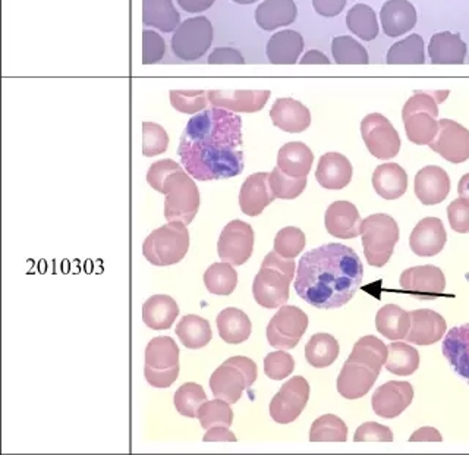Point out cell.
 I'll return each mask as SVG.
<instances>
[{
	"instance_id": "1f68e13d",
	"label": "cell",
	"mask_w": 469,
	"mask_h": 455,
	"mask_svg": "<svg viewBox=\"0 0 469 455\" xmlns=\"http://www.w3.org/2000/svg\"><path fill=\"white\" fill-rule=\"evenodd\" d=\"M302 51L304 39L292 30L277 33L267 43V58L273 65H293Z\"/></svg>"
},
{
	"instance_id": "7dc6e473",
	"label": "cell",
	"mask_w": 469,
	"mask_h": 455,
	"mask_svg": "<svg viewBox=\"0 0 469 455\" xmlns=\"http://www.w3.org/2000/svg\"><path fill=\"white\" fill-rule=\"evenodd\" d=\"M196 419L205 429L215 428V426L231 428L234 423V411L229 402L222 398H215L213 402H206L201 405Z\"/></svg>"
},
{
	"instance_id": "4fadbf2b",
	"label": "cell",
	"mask_w": 469,
	"mask_h": 455,
	"mask_svg": "<svg viewBox=\"0 0 469 455\" xmlns=\"http://www.w3.org/2000/svg\"><path fill=\"white\" fill-rule=\"evenodd\" d=\"M254 250V231L243 220H232L220 234L217 253L224 262L234 266H243L250 260Z\"/></svg>"
},
{
	"instance_id": "74e56055",
	"label": "cell",
	"mask_w": 469,
	"mask_h": 455,
	"mask_svg": "<svg viewBox=\"0 0 469 455\" xmlns=\"http://www.w3.org/2000/svg\"><path fill=\"white\" fill-rule=\"evenodd\" d=\"M177 335L185 347L189 350H200L212 341V326L203 317L187 315L177 324Z\"/></svg>"
},
{
	"instance_id": "4316f807",
	"label": "cell",
	"mask_w": 469,
	"mask_h": 455,
	"mask_svg": "<svg viewBox=\"0 0 469 455\" xmlns=\"http://www.w3.org/2000/svg\"><path fill=\"white\" fill-rule=\"evenodd\" d=\"M443 354L454 371L469 383V324L447 332L443 341Z\"/></svg>"
},
{
	"instance_id": "2e32d148",
	"label": "cell",
	"mask_w": 469,
	"mask_h": 455,
	"mask_svg": "<svg viewBox=\"0 0 469 455\" xmlns=\"http://www.w3.org/2000/svg\"><path fill=\"white\" fill-rule=\"evenodd\" d=\"M414 400V388L409 382H390L381 385L374 392L373 404L374 413L383 419H395L408 409Z\"/></svg>"
},
{
	"instance_id": "5b68a950",
	"label": "cell",
	"mask_w": 469,
	"mask_h": 455,
	"mask_svg": "<svg viewBox=\"0 0 469 455\" xmlns=\"http://www.w3.org/2000/svg\"><path fill=\"white\" fill-rule=\"evenodd\" d=\"M165 194V218L169 222L189 225L200 208V191L191 175L182 168L170 172L156 189Z\"/></svg>"
},
{
	"instance_id": "03108f58",
	"label": "cell",
	"mask_w": 469,
	"mask_h": 455,
	"mask_svg": "<svg viewBox=\"0 0 469 455\" xmlns=\"http://www.w3.org/2000/svg\"><path fill=\"white\" fill-rule=\"evenodd\" d=\"M458 193L462 198L469 201V174L464 175L459 181Z\"/></svg>"
},
{
	"instance_id": "484cf974",
	"label": "cell",
	"mask_w": 469,
	"mask_h": 455,
	"mask_svg": "<svg viewBox=\"0 0 469 455\" xmlns=\"http://www.w3.org/2000/svg\"><path fill=\"white\" fill-rule=\"evenodd\" d=\"M181 350L170 336H158L146 348L144 372H179Z\"/></svg>"
},
{
	"instance_id": "7402d4cb",
	"label": "cell",
	"mask_w": 469,
	"mask_h": 455,
	"mask_svg": "<svg viewBox=\"0 0 469 455\" xmlns=\"http://www.w3.org/2000/svg\"><path fill=\"white\" fill-rule=\"evenodd\" d=\"M326 229L330 236L340 239L357 238L361 234V217L349 201H335L327 208Z\"/></svg>"
},
{
	"instance_id": "b9f144b4",
	"label": "cell",
	"mask_w": 469,
	"mask_h": 455,
	"mask_svg": "<svg viewBox=\"0 0 469 455\" xmlns=\"http://www.w3.org/2000/svg\"><path fill=\"white\" fill-rule=\"evenodd\" d=\"M424 63V40L418 34L395 43L388 53V65H423Z\"/></svg>"
},
{
	"instance_id": "e7e4bbea",
	"label": "cell",
	"mask_w": 469,
	"mask_h": 455,
	"mask_svg": "<svg viewBox=\"0 0 469 455\" xmlns=\"http://www.w3.org/2000/svg\"><path fill=\"white\" fill-rule=\"evenodd\" d=\"M302 65H329L330 61L326 54L319 51H310L304 54V58L301 59Z\"/></svg>"
},
{
	"instance_id": "ee69618b",
	"label": "cell",
	"mask_w": 469,
	"mask_h": 455,
	"mask_svg": "<svg viewBox=\"0 0 469 455\" xmlns=\"http://www.w3.org/2000/svg\"><path fill=\"white\" fill-rule=\"evenodd\" d=\"M348 28L359 39L371 42L378 34V24L376 12L368 5L358 4L350 8L347 15Z\"/></svg>"
},
{
	"instance_id": "277c9868",
	"label": "cell",
	"mask_w": 469,
	"mask_h": 455,
	"mask_svg": "<svg viewBox=\"0 0 469 455\" xmlns=\"http://www.w3.org/2000/svg\"><path fill=\"white\" fill-rule=\"evenodd\" d=\"M449 96V90L445 92H416V94L405 103L402 118L405 131L409 141L418 146L430 144L439 131V108Z\"/></svg>"
},
{
	"instance_id": "ffe728a7",
	"label": "cell",
	"mask_w": 469,
	"mask_h": 455,
	"mask_svg": "<svg viewBox=\"0 0 469 455\" xmlns=\"http://www.w3.org/2000/svg\"><path fill=\"white\" fill-rule=\"evenodd\" d=\"M411 313V328L405 340L416 345H431L439 343L446 334L445 317L435 310L419 309Z\"/></svg>"
},
{
	"instance_id": "6f0895ef",
	"label": "cell",
	"mask_w": 469,
	"mask_h": 455,
	"mask_svg": "<svg viewBox=\"0 0 469 455\" xmlns=\"http://www.w3.org/2000/svg\"><path fill=\"white\" fill-rule=\"evenodd\" d=\"M166 53L165 40L156 32H143V63L153 65L162 61Z\"/></svg>"
},
{
	"instance_id": "30bf717a",
	"label": "cell",
	"mask_w": 469,
	"mask_h": 455,
	"mask_svg": "<svg viewBox=\"0 0 469 455\" xmlns=\"http://www.w3.org/2000/svg\"><path fill=\"white\" fill-rule=\"evenodd\" d=\"M308 328L307 313L295 305H282L267 326V341L273 348L292 350Z\"/></svg>"
},
{
	"instance_id": "d6986e66",
	"label": "cell",
	"mask_w": 469,
	"mask_h": 455,
	"mask_svg": "<svg viewBox=\"0 0 469 455\" xmlns=\"http://www.w3.org/2000/svg\"><path fill=\"white\" fill-rule=\"evenodd\" d=\"M378 372L361 363L349 362L343 364L342 371L339 373L338 391L347 400H358L371 391L378 381Z\"/></svg>"
},
{
	"instance_id": "9c48e42d",
	"label": "cell",
	"mask_w": 469,
	"mask_h": 455,
	"mask_svg": "<svg viewBox=\"0 0 469 455\" xmlns=\"http://www.w3.org/2000/svg\"><path fill=\"white\" fill-rule=\"evenodd\" d=\"M213 25L206 16L189 18L177 28L172 37V51L177 58L191 63L200 59L210 49Z\"/></svg>"
},
{
	"instance_id": "8d00e7d4",
	"label": "cell",
	"mask_w": 469,
	"mask_h": 455,
	"mask_svg": "<svg viewBox=\"0 0 469 455\" xmlns=\"http://www.w3.org/2000/svg\"><path fill=\"white\" fill-rule=\"evenodd\" d=\"M215 322H217L220 338L225 343L234 344V345L245 343L253 331L250 317L246 316V313L243 310L234 309V307L220 312Z\"/></svg>"
},
{
	"instance_id": "9a60e30c",
	"label": "cell",
	"mask_w": 469,
	"mask_h": 455,
	"mask_svg": "<svg viewBox=\"0 0 469 455\" xmlns=\"http://www.w3.org/2000/svg\"><path fill=\"white\" fill-rule=\"evenodd\" d=\"M402 290L418 300H435L445 293L446 278L437 266H416L400 275Z\"/></svg>"
},
{
	"instance_id": "ab89813d",
	"label": "cell",
	"mask_w": 469,
	"mask_h": 455,
	"mask_svg": "<svg viewBox=\"0 0 469 455\" xmlns=\"http://www.w3.org/2000/svg\"><path fill=\"white\" fill-rule=\"evenodd\" d=\"M339 357V343L329 334H316L305 345V359L316 369L329 367Z\"/></svg>"
},
{
	"instance_id": "f546056e",
	"label": "cell",
	"mask_w": 469,
	"mask_h": 455,
	"mask_svg": "<svg viewBox=\"0 0 469 455\" xmlns=\"http://www.w3.org/2000/svg\"><path fill=\"white\" fill-rule=\"evenodd\" d=\"M373 187L386 200H397L408 189V175L397 163H385L374 170Z\"/></svg>"
},
{
	"instance_id": "4dcf8cb0",
	"label": "cell",
	"mask_w": 469,
	"mask_h": 455,
	"mask_svg": "<svg viewBox=\"0 0 469 455\" xmlns=\"http://www.w3.org/2000/svg\"><path fill=\"white\" fill-rule=\"evenodd\" d=\"M296 15L298 8L293 0H265L255 11V21L265 32H273L292 24Z\"/></svg>"
},
{
	"instance_id": "11a10c76",
	"label": "cell",
	"mask_w": 469,
	"mask_h": 455,
	"mask_svg": "<svg viewBox=\"0 0 469 455\" xmlns=\"http://www.w3.org/2000/svg\"><path fill=\"white\" fill-rule=\"evenodd\" d=\"M355 442H392L393 433L388 426L367 421L357 429L354 436Z\"/></svg>"
},
{
	"instance_id": "7c38bea8",
	"label": "cell",
	"mask_w": 469,
	"mask_h": 455,
	"mask_svg": "<svg viewBox=\"0 0 469 455\" xmlns=\"http://www.w3.org/2000/svg\"><path fill=\"white\" fill-rule=\"evenodd\" d=\"M310 400V385L302 376H293L283 383L281 391L270 402V416L276 423L288 424L295 421L304 411Z\"/></svg>"
},
{
	"instance_id": "bcb514c9",
	"label": "cell",
	"mask_w": 469,
	"mask_h": 455,
	"mask_svg": "<svg viewBox=\"0 0 469 455\" xmlns=\"http://www.w3.org/2000/svg\"><path fill=\"white\" fill-rule=\"evenodd\" d=\"M331 53L338 65H367L369 63L366 47L348 35H340L333 39Z\"/></svg>"
},
{
	"instance_id": "9f6ffc18",
	"label": "cell",
	"mask_w": 469,
	"mask_h": 455,
	"mask_svg": "<svg viewBox=\"0 0 469 455\" xmlns=\"http://www.w3.org/2000/svg\"><path fill=\"white\" fill-rule=\"evenodd\" d=\"M447 218L454 231L459 234L469 232V201L466 198H456L447 208Z\"/></svg>"
},
{
	"instance_id": "e575fe53",
	"label": "cell",
	"mask_w": 469,
	"mask_h": 455,
	"mask_svg": "<svg viewBox=\"0 0 469 455\" xmlns=\"http://www.w3.org/2000/svg\"><path fill=\"white\" fill-rule=\"evenodd\" d=\"M143 23L147 27L170 33L177 30L181 15L172 0H143Z\"/></svg>"
},
{
	"instance_id": "d6a6232c",
	"label": "cell",
	"mask_w": 469,
	"mask_h": 455,
	"mask_svg": "<svg viewBox=\"0 0 469 455\" xmlns=\"http://www.w3.org/2000/svg\"><path fill=\"white\" fill-rule=\"evenodd\" d=\"M179 315V307L177 301L169 295H153L144 303L143 321L144 324L154 331L172 328Z\"/></svg>"
},
{
	"instance_id": "8992f818",
	"label": "cell",
	"mask_w": 469,
	"mask_h": 455,
	"mask_svg": "<svg viewBox=\"0 0 469 455\" xmlns=\"http://www.w3.org/2000/svg\"><path fill=\"white\" fill-rule=\"evenodd\" d=\"M189 248V232L182 222H169L147 237L143 255L153 266H172L184 259Z\"/></svg>"
},
{
	"instance_id": "f6af8a7d",
	"label": "cell",
	"mask_w": 469,
	"mask_h": 455,
	"mask_svg": "<svg viewBox=\"0 0 469 455\" xmlns=\"http://www.w3.org/2000/svg\"><path fill=\"white\" fill-rule=\"evenodd\" d=\"M348 426L335 414H324L312 423L310 431L311 442H347Z\"/></svg>"
},
{
	"instance_id": "d4e9b609",
	"label": "cell",
	"mask_w": 469,
	"mask_h": 455,
	"mask_svg": "<svg viewBox=\"0 0 469 455\" xmlns=\"http://www.w3.org/2000/svg\"><path fill=\"white\" fill-rule=\"evenodd\" d=\"M270 118L282 131L302 132L311 125V113L301 102L293 99H277L270 111Z\"/></svg>"
},
{
	"instance_id": "8fae6325",
	"label": "cell",
	"mask_w": 469,
	"mask_h": 455,
	"mask_svg": "<svg viewBox=\"0 0 469 455\" xmlns=\"http://www.w3.org/2000/svg\"><path fill=\"white\" fill-rule=\"evenodd\" d=\"M361 134L367 149L374 158L388 160L399 153V134L390 121L380 113H371L362 120Z\"/></svg>"
},
{
	"instance_id": "60d3db41",
	"label": "cell",
	"mask_w": 469,
	"mask_h": 455,
	"mask_svg": "<svg viewBox=\"0 0 469 455\" xmlns=\"http://www.w3.org/2000/svg\"><path fill=\"white\" fill-rule=\"evenodd\" d=\"M386 369L397 376H409L416 373L419 367V353L408 344L392 343L388 345Z\"/></svg>"
},
{
	"instance_id": "83f0119b",
	"label": "cell",
	"mask_w": 469,
	"mask_h": 455,
	"mask_svg": "<svg viewBox=\"0 0 469 455\" xmlns=\"http://www.w3.org/2000/svg\"><path fill=\"white\" fill-rule=\"evenodd\" d=\"M316 178L324 189H345L352 179V165L340 153H326L320 159Z\"/></svg>"
},
{
	"instance_id": "816d5d0a",
	"label": "cell",
	"mask_w": 469,
	"mask_h": 455,
	"mask_svg": "<svg viewBox=\"0 0 469 455\" xmlns=\"http://www.w3.org/2000/svg\"><path fill=\"white\" fill-rule=\"evenodd\" d=\"M170 103L181 113H196L206 109L208 93L203 90H172Z\"/></svg>"
},
{
	"instance_id": "db71d44e",
	"label": "cell",
	"mask_w": 469,
	"mask_h": 455,
	"mask_svg": "<svg viewBox=\"0 0 469 455\" xmlns=\"http://www.w3.org/2000/svg\"><path fill=\"white\" fill-rule=\"evenodd\" d=\"M293 369H295V360H293L292 355L288 354L283 350L265 355L264 372L267 378L273 379V381H282V379L288 378L289 374L292 373Z\"/></svg>"
},
{
	"instance_id": "f35d334b",
	"label": "cell",
	"mask_w": 469,
	"mask_h": 455,
	"mask_svg": "<svg viewBox=\"0 0 469 455\" xmlns=\"http://www.w3.org/2000/svg\"><path fill=\"white\" fill-rule=\"evenodd\" d=\"M388 348L383 341L376 336L367 335L355 343L354 350L348 360L366 364L380 373L381 367L388 362Z\"/></svg>"
},
{
	"instance_id": "ba28073f",
	"label": "cell",
	"mask_w": 469,
	"mask_h": 455,
	"mask_svg": "<svg viewBox=\"0 0 469 455\" xmlns=\"http://www.w3.org/2000/svg\"><path fill=\"white\" fill-rule=\"evenodd\" d=\"M257 364L248 357L234 355L215 369L210 378V388L215 398L229 404L238 402L243 392L257 381Z\"/></svg>"
},
{
	"instance_id": "f5cc1de1",
	"label": "cell",
	"mask_w": 469,
	"mask_h": 455,
	"mask_svg": "<svg viewBox=\"0 0 469 455\" xmlns=\"http://www.w3.org/2000/svg\"><path fill=\"white\" fill-rule=\"evenodd\" d=\"M169 147V135L165 128L154 122L143 124V155L147 158L162 155Z\"/></svg>"
},
{
	"instance_id": "f907efd6",
	"label": "cell",
	"mask_w": 469,
	"mask_h": 455,
	"mask_svg": "<svg viewBox=\"0 0 469 455\" xmlns=\"http://www.w3.org/2000/svg\"><path fill=\"white\" fill-rule=\"evenodd\" d=\"M307 239L300 228L286 227L277 232L274 238V251L285 259H295L305 248Z\"/></svg>"
},
{
	"instance_id": "603a6c76",
	"label": "cell",
	"mask_w": 469,
	"mask_h": 455,
	"mask_svg": "<svg viewBox=\"0 0 469 455\" xmlns=\"http://www.w3.org/2000/svg\"><path fill=\"white\" fill-rule=\"evenodd\" d=\"M450 178L440 166H426L416 177V196L426 206L439 205L446 200Z\"/></svg>"
},
{
	"instance_id": "680465c9",
	"label": "cell",
	"mask_w": 469,
	"mask_h": 455,
	"mask_svg": "<svg viewBox=\"0 0 469 455\" xmlns=\"http://www.w3.org/2000/svg\"><path fill=\"white\" fill-rule=\"evenodd\" d=\"M210 65H244L245 59L236 49L232 47H217L208 56Z\"/></svg>"
},
{
	"instance_id": "7bdbcfd3",
	"label": "cell",
	"mask_w": 469,
	"mask_h": 455,
	"mask_svg": "<svg viewBox=\"0 0 469 455\" xmlns=\"http://www.w3.org/2000/svg\"><path fill=\"white\" fill-rule=\"evenodd\" d=\"M205 286L215 295H231L238 286V274L234 265L227 262L212 265L206 270Z\"/></svg>"
},
{
	"instance_id": "836d02e7",
	"label": "cell",
	"mask_w": 469,
	"mask_h": 455,
	"mask_svg": "<svg viewBox=\"0 0 469 455\" xmlns=\"http://www.w3.org/2000/svg\"><path fill=\"white\" fill-rule=\"evenodd\" d=\"M312 160H314V155L311 149L300 141L285 144L277 155V166L285 174L296 178L307 177L310 174Z\"/></svg>"
},
{
	"instance_id": "52a82bcc",
	"label": "cell",
	"mask_w": 469,
	"mask_h": 455,
	"mask_svg": "<svg viewBox=\"0 0 469 455\" xmlns=\"http://www.w3.org/2000/svg\"><path fill=\"white\" fill-rule=\"evenodd\" d=\"M361 237L367 262L371 266L383 267L399 241V227L392 217L376 213L362 220Z\"/></svg>"
},
{
	"instance_id": "6da1fadb",
	"label": "cell",
	"mask_w": 469,
	"mask_h": 455,
	"mask_svg": "<svg viewBox=\"0 0 469 455\" xmlns=\"http://www.w3.org/2000/svg\"><path fill=\"white\" fill-rule=\"evenodd\" d=\"M243 121L224 108H212L189 120L177 155L198 181L238 177L244 170Z\"/></svg>"
},
{
	"instance_id": "ac0fdd59",
	"label": "cell",
	"mask_w": 469,
	"mask_h": 455,
	"mask_svg": "<svg viewBox=\"0 0 469 455\" xmlns=\"http://www.w3.org/2000/svg\"><path fill=\"white\" fill-rule=\"evenodd\" d=\"M447 241L446 229L439 218H426L419 220L409 237L411 250L419 257H433L439 255Z\"/></svg>"
},
{
	"instance_id": "be15d7a7",
	"label": "cell",
	"mask_w": 469,
	"mask_h": 455,
	"mask_svg": "<svg viewBox=\"0 0 469 455\" xmlns=\"http://www.w3.org/2000/svg\"><path fill=\"white\" fill-rule=\"evenodd\" d=\"M177 4L184 11L189 14H198V12L207 11L212 8L215 0H177Z\"/></svg>"
},
{
	"instance_id": "5bb4252c",
	"label": "cell",
	"mask_w": 469,
	"mask_h": 455,
	"mask_svg": "<svg viewBox=\"0 0 469 455\" xmlns=\"http://www.w3.org/2000/svg\"><path fill=\"white\" fill-rule=\"evenodd\" d=\"M428 146L447 162H465L469 159V131L455 121H439V131Z\"/></svg>"
},
{
	"instance_id": "681fc988",
	"label": "cell",
	"mask_w": 469,
	"mask_h": 455,
	"mask_svg": "<svg viewBox=\"0 0 469 455\" xmlns=\"http://www.w3.org/2000/svg\"><path fill=\"white\" fill-rule=\"evenodd\" d=\"M270 189L273 191L276 198L282 200H293L301 196L307 187V177H291L276 166L269 177Z\"/></svg>"
},
{
	"instance_id": "f1b7e54d",
	"label": "cell",
	"mask_w": 469,
	"mask_h": 455,
	"mask_svg": "<svg viewBox=\"0 0 469 455\" xmlns=\"http://www.w3.org/2000/svg\"><path fill=\"white\" fill-rule=\"evenodd\" d=\"M428 54L435 65H462L465 63L466 44L459 34L437 33L431 37Z\"/></svg>"
},
{
	"instance_id": "94428289",
	"label": "cell",
	"mask_w": 469,
	"mask_h": 455,
	"mask_svg": "<svg viewBox=\"0 0 469 455\" xmlns=\"http://www.w3.org/2000/svg\"><path fill=\"white\" fill-rule=\"evenodd\" d=\"M203 440L205 442H236V436L229 431V428L215 426V428L207 429V433Z\"/></svg>"
},
{
	"instance_id": "cb8c5ba5",
	"label": "cell",
	"mask_w": 469,
	"mask_h": 455,
	"mask_svg": "<svg viewBox=\"0 0 469 455\" xmlns=\"http://www.w3.org/2000/svg\"><path fill=\"white\" fill-rule=\"evenodd\" d=\"M381 25L388 37H399L416 27V11L408 0H388L381 8Z\"/></svg>"
},
{
	"instance_id": "c3c4849f",
	"label": "cell",
	"mask_w": 469,
	"mask_h": 455,
	"mask_svg": "<svg viewBox=\"0 0 469 455\" xmlns=\"http://www.w3.org/2000/svg\"><path fill=\"white\" fill-rule=\"evenodd\" d=\"M206 402H207V395H206L203 386L198 385V383H184L175 392L174 402L177 413L189 417V419L196 417L198 410Z\"/></svg>"
},
{
	"instance_id": "3957f363",
	"label": "cell",
	"mask_w": 469,
	"mask_h": 455,
	"mask_svg": "<svg viewBox=\"0 0 469 455\" xmlns=\"http://www.w3.org/2000/svg\"><path fill=\"white\" fill-rule=\"evenodd\" d=\"M293 259H285L276 251H270L262 263L253 284L254 300L264 309H277L289 300V286L295 276Z\"/></svg>"
},
{
	"instance_id": "44dd1931",
	"label": "cell",
	"mask_w": 469,
	"mask_h": 455,
	"mask_svg": "<svg viewBox=\"0 0 469 455\" xmlns=\"http://www.w3.org/2000/svg\"><path fill=\"white\" fill-rule=\"evenodd\" d=\"M269 177L270 174L258 172L250 175L244 182L239 193V206L248 217L262 215L263 210L276 200V196L270 189Z\"/></svg>"
},
{
	"instance_id": "6125c7cd",
	"label": "cell",
	"mask_w": 469,
	"mask_h": 455,
	"mask_svg": "<svg viewBox=\"0 0 469 455\" xmlns=\"http://www.w3.org/2000/svg\"><path fill=\"white\" fill-rule=\"evenodd\" d=\"M443 436L435 428H421L409 438V442H442Z\"/></svg>"
},
{
	"instance_id": "7a4b0ae2",
	"label": "cell",
	"mask_w": 469,
	"mask_h": 455,
	"mask_svg": "<svg viewBox=\"0 0 469 455\" xmlns=\"http://www.w3.org/2000/svg\"><path fill=\"white\" fill-rule=\"evenodd\" d=\"M362 278L364 266L352 248L343 244H324L301 257L295 291L312 307L339 309L354 298Z\"/></svg>"
},
{
	"instance_id": "91938a15",
	"label": "cell",
	"mask_w": 469,
	"mask_h": 455,
	"mask_svg": "<svg viewBox=\"0 0 469 455\" xmlns=\"http://www.w3.org/2000/svg\"><path fill=\"white\" fill-rule=\"evenodd\" d=\"M347 5V0H312V6L317 14L321 16H336L343 11Z\"/></svg>"
},
{
	"instance_id": "003e7915",
	"label": "cell",
	"mask_w": 469,
	"mask_h": 455,
	"mask_svg": "<svg viewBox=\"0 0 469 455\" xmlns=\"http://www.w3.org/2000/svg\"><path fill=\"white\" fill-rule=\"evenodd\" d=\"M234 4L239 5H251L254 4V2H257V0H234Z\"/></svg>"
},
{
	"instance_id": "e0dca14e",
	"label": "cell",
	"mask_w": 469,
	"mask_h": 455,
	"mask_svg": "<svg viewBox=\"0 0 469 455\" xmlns=\"http://www.w3.org/2000/svg\"><path fill=\"white\" fill-rule=\"evenodd\" d=\"M270 94L269 90H213L208 92V103L234 113H254L264 108Z\"/></svg>"
},
{
	"instance_id": "d590c367",
	"label": "cell",
	"mask_w": 469,
	"mask_h": 455,
	"mask_svg": "<svg viewBox=\"0 0 469 455\" xmlns=\"http://www.w3.org/2000/svg\"><path fill=\"white\" fill-rule=\"evenodd\" d=\"M376 328L388 340H405L411 328V313L397 305H383L376 316Z\"/></svg>"
}]
</instances>
